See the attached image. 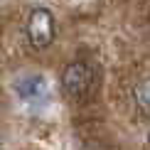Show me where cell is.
Instances as JSON below:
<instances>
[{
    "mask_svg": "<svg viewBox=\"0 0 150 150\" xmlns=\"http://www.w3.org/2000/svg\"><path fill=\"white\" fill-rule=\"evenodd\" d=\"M148 140H150V133H148Z\"/></svg>",
    "mask_w": 150,
    "mask_h": 150,
    "instance_id": "5",
    "label": "cell"
},
{
    "mask_svg": "<svg viewBox=\"0 0 150 150\" xmlns=\"http://www.w3.org/2000/svg\"><path fill=\"white\" fill-rule=\"evenodd\" d=\"M93 86V71L86 62H71L62 71V89L69 98H84Z\"/></svg>",
    "mask_w": 150,
    "mask_h": 150,
    "instance_id": "1",
    "label": "cell"
},
{
    "mask_svg": "<svg viewBox=\"0 0 150 150\" xmlns=\"http://www.w3.org/2000/svg\"><path fill=\"white\" fill-rule=\"evenodd\" d=\"M133 101H135V106H138L140 113H148L150 116V79H143V81L135 84Z\"/></svg>",
    "mask_w": 150,
    "mask_h": 150,
    "instance_id": "4",
    "label": "cell"
},
{
    "mask_svg": "<svg viewBox=\"0 0 150 150\" xmlns=\"http://www.w3.org/2000/svg\"><path fill=\"white\" fill-rule=\"evenodd\" d=\"M15 93L25 103H45L49 101V81L45 76H22L15 81Z\"/></svg>",
    "mask_w": 150,
    "mask_h": 150,
    "instance_id": "3",
    "label": "cell"
},
{
    "mask_svg": "<svg viewBox=\"0 0 150 150\" xmlns=\"http://www.w3.org/2000/svg\"><path fill=\"white\" fill-rule=\"evenodd\" d=\"M25 32H27L30 45L37 49H45L52 45L54 40V17L47 8H35L27 17V25H25Z\"/></svg>",
    "mask_w": 150,
    "mask_h": 150,
    "instance_id": "2",
    "label": "cell"
}]
</instances>
